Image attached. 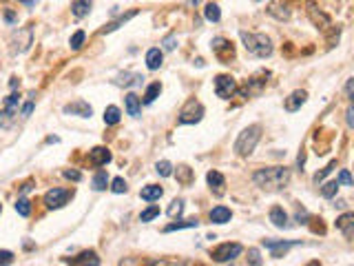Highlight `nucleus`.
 Masks as SVG:
<instances>
[{"label":"nucleus","mask_w":354,"mask_h":266,"mask_svg":"<svg viewBox=\"0 0 354 266\" xmlns=\"http://www.w3.org/2000/svg\"><path fill=\"white\" fill-rule=\"evenodd\" d=\"M64 113H69V116H78V118H91L93 109H91L89 102L76 100V102H69V105H64Z\"/></svg>","instance_id":"obj_12"},{"label":"nucleus","mask_w":354,"mask_h":266,"mask_svg":"<svg viewBox=\"0 0 354 266\" xmlns=\"http://www.w3.org/2000/svg\"><path fill=\"white\" fill-rule=\"evenodd\" d=\"M137 16V9H131L129 14H124V16H120L118 20H113V22H109V25L104 27V29H100V34H111V31H115V29H120L124 22H129L131 18H135Z\"/></svg>","instance_id":"obj_22"},{"label":"nucleus","mask_w":354,"mask_h":266,"mask_svg":"<svg viewBox=\"0 0 354 266\" xmlns=\"http://www.w3.org/2000/svg\"><path fill=\"white\" fill-rule=\"evenodd\" d=\"M155 171L160 173L162 178H170V175H173V164H170L168 160H162V162L155 164Z\"/></svg>","instance_id":"obj_39"},{"label":"nucleus","mask_w":354,"mask_h":266,"mask_svg":"<svg viewBox=\"0 0 354 266\" xmlns=\"http://www.w3.org/2000/svg\"><path fill=\"white\" fill-rule=\"evenodd\" d=\"M270 222L277 228H288L290 224H288V213L281 209V207H272L270 209Z\"/></svg>","instance_id":"obj_19"},{"label":"nucleus","mask_w":354,"mask_h":266,"mask_svg":"<svg viewBox=\"0 0 354 266\" xmlns=\"http://www.w3.org/2000/svg\"><path fill=\"white\" fill-rule=\"evenodd\" d=\"M339 184H343V186H352V175H350V171L347 169H343V171L339 173V180H337Z\"/></svg>","instance_id":"obj_48"},{"label":"nucleus","mask_w":354,"mask_h":266,"mask_svg":"<svg viewBox=\"0 0 354 266\" xmlns=\"http://www.w3.org/2000/svg\"><path fill=\"white\" fill-rule=\"evenodd\" d=\"M306 7H308V16H310V20H312V25H314V27H319V29H328V27H332L330 16H328L326 11H321L319 7H316L314 0H308Z\"/></svg>","instance_id":"obj_9"},{"label":"nucleus","mask_w":354,"mask_h":266,"mask_svg":"<svg viewBox=\"0 0 354 266\" xmlns=\"http://www.w3.org/2000/svg\"><path fill=\"white\" fill-rule=\"evenodd\" d=\"M124 105H126V111H129V116H133V118H137L139 111H142V100H139L135 93H129V95H126V98H124Z\"/></svg>","instance_id":"obj_25"},{"label":"nucleus","mask_w":354,"mask_h":266,"mask_svg":"<svg viewBox=\"0 0 354 266\" xmlns=\"http://www.w3.org/2000/svg\"><path fill=\"white\" fill-rule=\"evenodd\" d=\"M31 189H33V182H24L22 184V193H29Z\"/></svg>","instance_id":"obj_55"},{"label":"nucleus","mask_w":354,"mask_h":266,"mask_svg":"<svg viewBox=\"0 0 354 266\" xmlns=\"http://www.w3.org/2000/svg\"><path fill=\"white\" fill-rule=\"evenodd\" d=\"M0 213H3V204H0Z\"/></svg>","instance_id":"obj_59"},{"label":"nucleus","mask_w":354,"mask_h":266,"mask_svg":"<svg viewBox=\"0 0 354 266\" xmlns=\"http://www.w3.org/2000/svg\"><path fill=\"white\" fill-rule=\"evenodd\" d=\"M210 49H213V53H215V56L222 60L224 64H228V60L235 58V47H233V42L226 40V38H213Z\"/></svg>","instance_id":"obj_8"},{"label":"nucleus","mask_w":354,"mask_h":266,"mask_svg":"<svg viewBox=\"0 0 354 266\" xmlns=\"http://www.w3.org/2000/svg\"><path fill=\"white\" fill-rule=\"evenodd\" d=\"M259 138H261V126H259V124H250V126H246V129L239 133L237 142H235L237 155H241V158L250 155V153L255 151V147H257Z\"/></svg>","instance_id":"obj_3"},{"label":"nucleus","mask_w":354,"mask_h":266,"mask_svg":"<svg viewBox=\"0 0 354 266\" xmlns=\"http://www.w3.org/2000/svg\"><path fill=\"white\" fill-rule=\"evenodd\" d=\"M301 244L299 240H264V246L272 251V257H281V253H286L290 246Z\"/></svg>","instance_id":"obj_11"},{"label":"nucleus","mask_w":354,"mask_h":266,"mask_svg":"<svg viewBox=\"0 0 354 266\" xmlns=\"http://www.w3.org/2000/svg\"><path fill=\"white\" fill-rule=\"evenodd\" d=\"M248 264L250 266H261V257H259V251L257 249H250L248 251Z\"/></svg>","instance_id":"obj_47"},{"label":"nucleus","mask_w":354,"mask_h":266,"mask_svg":"<svg viewBox=\"0 0 354 266\" xmlns=\"http://www.w3.org/2000/svg\"><path fill=\"white\" fill-rule=\"evenodd\" d=\"M16 213L22 215V217H29V215H31V202H29L27 197H20L16 202Z\"/></svg>","instance_id":"obj_36"},{"label":"nucleus","mask_w":354,"mask_h":266,"mask_svg":"<svg viewBox=\"0 0 354 266\" xmlns=\"http://www.w3.org/2000/svg\"><path fill=\"white\" fill-rule=\"evenodd\" d=\"M120 118H122V113H120V109L118 107H107L104 109V124L109 126H113V124H118L120 122Z\"/></svg>","instance_id":"obj_33"},{"label":"nucleus","mask_w":354,"mask_h":266,"mask_svg":"<svg viewBox=\"0 0 354 266\" xmlns=\"http://www.w3.org/2000/svg\"><path fill=\"white\" fill-rule=\"evenodd\" d=\"M215 93H217V98H222V100L233 98V95L237 93V80L228 74L217 76L215 78Z\"/></svg>","instance_id":"obj_6"},{"label":"nucleus","mask_w":354,"mask_h":266,"mask_svg":"<svg viewBox=\"0 0 354 266\" xmlns=\"http://www.w3.org/2000/svg\"><path fill=\"white\" fill-rule=\"evenodd\" d=\"M71 197H73V191L69 189H51L45 193V204L47 209H62Z\"/></svg>","instance_id":"obj_7"},{"label":"nucleus","mask_w":354,"mask_h":266,"mask_svg":"<svg viewBox=\"0 0 354 266\" xmlns=\"http://www.w3.org/2000/svg\"><path fill=\"white\" fill-rule=\"evenodd\" d=\"M261 74H264V71H261ZM261 74H259V76H255V78H250L246 87H243V89H237V91H239L241 95H246V98H250L253 93H259V91H261V87L266 84V80H259Z\"/></svg>","instance_id":"obj_18"},{"label":"nucleus","mask_w":354,"mask_h":266,"mask_svg":"<svg viewBox=\"0 0 354 266\" xmlns=\"http://www.w3.org/2000/svg\"><path fill=\"white\" fill-rule=\"evenodd\" d=\"M149 264L151 266H193V264H188L184 262V259H177V257H153V259H149Z\"/></svg>","instance_id":"obj_26"},{"label":"nucleus","mask_w":354,"mask_h":266,"mask_svg":"<svg viewBox=\"0 0 354 266\" xmlns=\"http://www.w3.org/2000/svg\"><path fill=\"white\" fill-rule=\"evenodd\" d=\"M306 98H308V93L303 91V89H297V91H292L288 98L284 100V109L288 113H295V111H299L301 109V105L306 102Z\"/></svg>","instance_id":"obj_13"},{"label":"nucleus","mask_w":354,"mask_h":266,"mask_svg":"<svg viewBox=\"0 0 354 266\" xmlns=\"http://www.w3.org/2000/svg\"><path fill=\"white\" fill-rule=\"evenodd\" d=\"M18 102H20V95H18V93L14 91L11 95H7V98H5L3 109H18Z\"/></svg>","instance_id":"obj_44"},{"label":"nucleus","mask_w":354,"mask_h":266,"mask_svg":"<svg viewBox=\"0 0 354 266\" xmlns=\"http://www.w3.org/2000/svg\"><path fill=\"white\" fill-rule=\"evenodd\" d=\"M204 18L210 22H219V18H222V9H219V5L215 3H208L204 7Z\"/></svg>","instance_id":"obj_31"},{"label":"nucleus","mask_w":354,"mask_h":266,"mask_svg":"<svg viewBox=\"0 0 354 266\" xmlns=\"http://www.w3.org/2000/svg\"><path fill=\"white\" fill-rule=\"evenodd\" d=\"M18 116V109H0V129H9Z\"/></svg>","instance_id":"obj_27"},{"label":"nucleus","mask_w":354,"mask_h":266,"mask_svg":"<svg viewBox=\"0 0 354 266\" xmlns=\"http://www.w3.org/2000/svg\"><path fill=\"white\" fill-rule=\"evenodd\" d=\"M107 184H109V175H107V171H97V173L93 175V180H91V186H93L95 191H104Z\"/></svg>","instance_id":"obj_34"},{"label":"nucleus","mask_w":354,"mask_h":266,"mask_svg":"<svg viewBox=\"0 0 354 266\" xmlns=\"http://www.w3.org/2000/svg\"><path fill=\"white\" fill-rule=\"evenodd\" d=\"M188 5H199V0H188Z\"/></svg>","instance_id":"obj_57"},{"label":"nucleus","mask_w":354,"mask_h":266,"mask_svg":"<svg viewBox=\"0 0 354 266\" xmlns=\"http://www.w3.org/2000/svg\"><path fill=\"white\" fill-rule=\"evenodd\" d=\"M206 180H208V184H210V189H215L217 193H222V186H224V175L219 173V171H208V175H206Z\"/></svg>","instance_id":"obj_32"},{"label":"nucleus","mask_w":354,"mask_h":266,"mask_svg":"<svg viewBox=\"0 0 354 266\" xmlns=\"http://www.w3.org/2000/svg\"><path fill=\"white\" fill-rule=\"evenodd\" d=\"M253 182L261 186L266 191H279L286 189L290 182V169L288 167H266L255 171L253 175Z\"/></svg>","instance_id":"obj_1"},{"label":"nucleus","mask_w":354,"mask_h":266,"mask_svg":"<svg viewBox=\"0 0 354 266\" xmlns=\"http://www.w3.org/2000/svg\"><path fill=\"white\" fill-rule=\"evenodd\" d=\"M201 116H204V107H201V102L197 100H188L184 109L180 111V124H197Z\"/></svg>","instance_id":"obj_5"},{"label":"nucleus","mask_w":354,"mask_h":266,"mask_svg":"<svg viewBox=\"0 0 354 266\" xmlns=\"http://www.w3.org/2000/svg\"><path fill=\"white\" fill-rule=\"evenodd\" d=\"M239 38L243 42V47H246V51L253 53V56H257V58H270L272 56V42L266 34H250V31H243L241 29Z\"/></svg>","instance_id":"obj_2"},{"label":"nucleus","mask_w":354,"mask_h":266,"mask_svg":"<svg viewBox=\"0 0 354 266\" xmlns=\"http://www.w3.org/2000/svg\"><path fill=\"white\" fill-rule=\"evenodd\" d=\"M89 162L93 167H104L111 162V151H109L107 147H95L89 151Z\"/></svg>","instance_id":"obj_14"},{"label":"nucleus","mask_w":354,"mask_h":266,"mask_svg":"<svg viewBox=\"0 0 354 266\" xmlns=\"http://www.w3.org/2000/svg\"><path fill=\"white\" fill-rule=\"evenodd\" d=\"M160 93H162V84L160 82L149 84V89H146V93H144V102H146V105H151V102H155V98Z\"/></svg>","instance_id":"obj_35"},{"label":"nucleus","mask_w":354,"mask_h":266,"mask_svg":"<svg viewBox=\"0 0 354 266\" xmlns=\"http://www.w3.org/2000/svg\"><path fill=\"white\" fill-rule=\"evenodd\" d=\"M33 107H36V102H33V95H31V100H29V102H24V107L20 109V118H24V120H27L29 116H31Z\"/></svg>","instance_id":"obj_46"},{"label":"nucleus","mask_w":354,"mask_h":266,"mask_svg":"<svg viewBox=\"0 0 354 266\" xmlns=\"http://www.w3.org/2000/svg\"><path fill=\"white\" fill-rule=\"evenodd\" d=\"M91 7H93L91 0H76V3L71 5V14L76 18H84V16L91 14Z\"/></svg>","instance_id":"obj_24"},{"label":"nucleus","mask_w":354,"mask_h":266,"mask_svg":"<svg viewBox=\"0 0 354 266\" xmlns=\"http://www.w3.org/2000/svg\"><path fill=\"white\" fill-rule=\"evenodd\" d=\"M9 87L14 89V91H16V89H20V80H18V78H11V80H9Z\"/></svg>","instance_id":"obj_54"},{"label":"nucleus","mask_w":354,"mask_h":266,"mask_svg":"<svg viewBox=\"0 0 354 266\" xmlns=\"http://www.w3.org/2000/svg\"><path fill=\"white\" fill-rule=\"evenodd\" d=\"M84 38H87V34H84L82 29H78V31H76V34L71 36V40H69L71 49H73V51H78V49H80V47L84 45Z\"/></svg>","instance_id":"obj_38"},{"label":"nucleus","mask_w":354,"mask_h":266,"mask_svg":"<svg viewBox=\"0 0 354 266\" xmlns=\"http://www.w3.org/2000/svg\"><path fill=\"white\" fill-rule=\"evenodd\" d=\"M182 213H184V202H182V200H173L170 207H168V215L170 217H180Z\"/></svg>","instance_id":"obj_41"},{"label":"nucleus","mask_w":354,"mask_h":266,"mask_svg":"<svg viewBox=\"0 0 354 266\" xmlns=\"http://www.w3.org/2000/svg\"><path fill=\"white\" fill-rule=\"evenodd\" d=\"M66 262L73 264V266H100V257H97L95 251H84L80 253L78 257H66Z\"/></svg>","instance_id":"obj_15"},{"label":"nucleus","mask_w":354,"mask_h":266,"mask_svg":"<svg viewBox=\"0 0 354 266\" xmlns=\"http://www.w3.org/2000/svg\"><path fill=\"white\" fill-rule=\"evenodd\" d=\"M241 251H243L241 244H237V242H226V244H222V246H217V249L210 251V257H213V262L224 264V262H230V259L239 257Z\"/></svg>","instance_id":"obj_4"},{"label":"nucleus","mask_w":354,"mask_h":266,"mask_svg":"<svg viewBox=\"0 0 354 266\" xmlns=\"http://www.w3.org/2000/svg\"><path fill=\"white\" fill-rule=\"evenodd\" d=\"M66 180H73V182H80L82 180V173L80 171H76V169H66V171L62 173Z\"/></svg>","instance_id":"obj_49"},{"label":"nucleus","mask_w":354,"mask_h":266,"mask_svg":"<svg viewBox=\"0 0 354 266\" xmlns=\"http://www.w3.org/2000/svg\"><path fill=\"white\" fill-rule=\"evenodd\" d=\"M339 182H337V180H334V182H326V184H323L321 186V195L323 197H326V200H332L334 195H337V191H339Z\"/></svg>","instance_id":"obj_37"},{"label":"nucleus","mask_w":354,"mask_h":266,"mask_svg":"<svg viewBox=\"0 0 354 266\" xmlns=\"http://www.w3.org/2000/svg\"><path fill=\"white\" fill-rule=\"evenodd\" d=\"M230 217H233V213H230V209H226V207H215L210 211L213 224H226V222H230Z\"/></svg>","instance_id":"obj_23"},{"label":"nucleus","mask_w":354,"mask_h":266,"mask_svg":"<svg viewBox=\"0 0 354 266\" xmlns=\"http://www.w3.org/2000/svg\"><path fill=\"white\" fill-rule=\"evenodd\" d=\"M199 222L197 220H186V222H173V224L164 226V233H173V231H182V228H197Z\"/></svg>","instance_id":"obj_30"},{"label":"nucleus","mask_w":354,"mask_h":266,"mask_svg":"<svg viewBox=\"0 0 354 266\" xmlns=\"http://www.w3.org/2000/svg\"><path fill=\"white\" fill-rule=\"evenodd\" d=\"M162 195H164V189L157 186V184H149V186H144V189L139 191V197L146 200V202H155V200H160Z\"/></svg>","instance_id":"obj_21"},{"label":"nucleus","mask_w":354,"mask_h":266,"mask_svg":"<svg viewBox=\"0 0 354 266\" xmlns=\"http://www.w3.org/2000/svg\"><path fill=\"white\" fill-rule=\"evenodd\" d=\"M334 167H337V160H332V162H330V164H328L326 169H321V171L314 175V182H316V184H319V182H323V180H326L328 175H330V173L334 171Z\"/></svg>","instance_id":"obj_42"},{"label":"nucleus","mask_w":354,"mask_h":266,"mask_svg":"<svg viewBox=\"0 0 354 266\" xmlns=\"http://www.w3.org/2000/svg\"><path fill=\"white\" fill-rule=\"evenodd\" d=\"M164 62V53L162 49H157V47H153V49L146 51V66H149L151 71H157Z\"/></svg>","instance_id":"obj_17"},{"label":"nucleus","mask_w":354,"mask_h":266,"mask_svg":"<svg viewBox=\"0 0 354 266\" xmlns=\"http://www.w3.org/2000/svg\"><path fill=\"white\" fill-rule=\"evenodd\" d=\"M352 82H354L352 78H350V80L345 82V95H347V98H352Z\"/></svg>","instance_id":"obj_53"},{"label":"nucleus","mask_w":354,"mask_h":266,"mask_svg":"<svg viewBox=\"0 0 354 266\" xmlns=\"http://www.w3.org/2000/svg\"><path fill=\"white\" fill-rule=\"evenodd\" d=\"M354 111H352V107H347V111H345V118H347V126H350V129H352V126H354Z\"/></svg>","instance_id":"obj_52"},{"label":"nucleus","mask_w":354,"mask_h":266,"mask_svg":"<svg viewBox=\"0 0 354 266\" xmlns=\"http://www.w3.org/2000/svg\"><path fill=\"white\" fill-rule=\"evenodd\" d=\"M268 14L272 18H277V20H290V9L286 7V5H270V7H268Z\"/></svg>","instance_id":"obj_28"},{"label":"nucleus","mask_w":354,"mask_h":266,"mask_svg":"<svg viewBox=\"0 0 354 266\" xmlns=\"http://www.w3.org/2000/svg\"><path fill=\"white\" fill-rule=\"evenodd\" d=\"M175 175H177V182H180V184H184V186H188V184L193 182V169H188L186 164L177 167Z\"/></svg>","instance_id":"obj_29"},{"label":"nucleus","mask_w":354,"mask_h":266,"mask_svg":"<svg viewBox=\"0 0 354 266\" xmlns=\"http://www.w3.org/2000/svg\"><path fill=\"white\" fill-rule=\"evenodd\" d=\"M47 142H49V144H53V142H60V138H56V136H49V138H47Z\"/></svg>","instance_id":"obj_56"},{"label":"nucleus","mask_w":354,"mask_h":266,"mask_svg":"<svg viewBox=\"0 0 354 266\" xmlns=\"http://www.w3.org/2000/svg\"><path fill=\"white\" fill-rule=\"evenodd\" d=\"M126 189H129V186H126V180H122V178H115L113 182H111V191L113 193H126Z\"/></svg>","instance_id":"obj_43"},{"label":"nucleus","mask_w":354,"mask_h":266,"mask_svg":"<svg viewBox=\"0 0 354 266\" xmlns=\"http://www.w3.org/2000/svg\"><path fill=\"white\" fill-rule=\"evenodd\" d=\"M14 262V253L11 251H0V266H9Z\"/></svg>","instance_id":"obj_50"},{"label":"nucleus","mask_w":354,"mask_h":266,"mask_svg":"<svg viewBox=\"0 0 354 266\" xmlns=\"http://www.w3.org/2000/svg\"><path fill=\"white\" fill-rule=\"evenodd\" d=\"M308 266H321V264H319V262H310Z\"/></svg>","instance_id":"obj_58"},{"label":"nucleus","mask_w":354,"mask_h":266,"mask_svg":"<svg viewBox=\"0 0 354 266\" xmlns=\"http://www.w3.org/2000/svg\"><path fill=\"white\" fill-rule=\"evenodd\" d=\"M337 228L343 231V235L350 240L354 233V213H343L341 217H337Z\"/></svg>","instance_id":"obj_16"},{"label":"nucleus","mask_w":354,"mask_h":266,"mask_svg":"<svg viewBox=\"0 0 354 266\" xmlns=\"http://www.w3.org/2000/svg\"><path fill=\"white\" fill-rule=\"evenodd\" d=\"M144 78L139 76V74H120V76H115V80H113V84H118V87H133V84H139L142 82Z\"/></svg>","instance_id":"obj_20"},{"label":"nucleus","mask_w":354,"mask_h":266,"mask_svg":"<svg viewBox=\"0 0 354 266\" xmlns=\"http://www.w3.org/2000/svg\"><path fill=\"white\" fill-rule=\"evenodd\" d=\"M162 45H164V49H166V51H173L175 47H177V38H175V34H168L166 38L162 40Z\"/></svg>","instance_id":"obj_45"},{"label":"nucleus","mask_w":354,"mask_h":266,"mask_svg":"<svg viewBox=\"0 0 354 266\" xmlns=\"http://www.w3.org/2000/svg\"><path fill=\"white\" fill-rule=\"evenodd\" d=\"M160 215V207H149L146 211H142V213H139V222H151V220H155V217Z\"/></svg>","instance_id":"obj_40"},{"label":"nucleus","mask_w":354,"mask_h":266,"mask_svg":"<svg viewBox=\"0 0 354 266\" xmlns=\"http://www.w3.org/2000/svg\"><path fill=\"white\" fill-rule=\"evenodd\" d=\"M31 45H33V29L31 27H24L20 31H16V36H14V51L16 53H24Z\"/></svg>","instance_id":"obj_10"},{"label":"nucleus","mask_w":354,"mask_h":266,"mask_svg":"<svg viewBox=\"0 0 354 266\" xmlns=\"http://www.w3.org/2000/svg\"><path fill=\"white\" fill-rule=\"evenodd\" d=\"M5 22H7V25H16V22H18V14H16L14 9L5 11Z\"/></svg>","instance_id":"obj_51"}]
</instances>
